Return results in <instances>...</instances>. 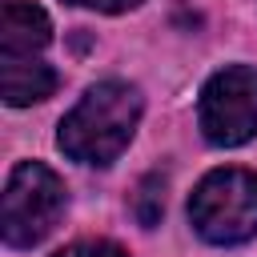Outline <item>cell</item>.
Here are the masks:
<instances>
[{"instance_id":"obj_1","label":"cell","mask_w":257,"mask_h":257,"mask_svg":"<svg viewBox=\"0 0 257 257\" xmlns=\"http://www.w3.org/2000/svg\"><path fill=\"white\" fill-rule=\"evenodd\" d=\"M141 124V92L124 80H100L92 84L76 108L60 120L56 145L84 165H108L124 153Z\"/></svg>"},{"instance_id":"obj_2","label":"cell","mask_w":257,"mask_h":257,"mask_svg":"<svg viewBox=\"0 0 257 257\" xmlns=\"http://www.w3.org/2000/svg\"><path fill=\"white\" fill-rule=\"evenodd\" d=\"M193 229L213 245H241L257 233V173L213 169L189 197Z\"/></svg>"},{"instance_id":"obj_3","label":"cell","mask_w":257,"mask_h":257,"mask_svg":"<svg viewBox=\"0 0 257 257\" xmlns=\"http://www.w3.org/2000/svg\"><path fill=\"white\" fill-rule=\"evenodd\" d=\"M60 213H64L60 177L40 161H20L4 185V213H0L4 241L12 249H32L56 229Z\"/></svg>"},{"instance_id":"obj_4","label":"cell","mask_w":257,"mask_h":257,"mask_svg":"<svg viewBox=\"0 0 257 257\" xmlns=\"http://www.w3.org/2000/svg\"><path fill=\"white\" fill-rule=\"evenodd\" d=\"M201 133L205 141L233 149L245 145L257 133V68L249 64H229L221 72L209 76V84L201 88Z\"/></svg>"},{"instance_id":"obj_5","label":"cell","mask_w":257,"mask_h":257,"mask_svg":"<svg viewBox=\"0 0 257 257\" xmlns=\"http://www.w3.org/2000/svg\"><path fill=\"white\" fill-rule=\"evenodd\" d=\"M52 40L48 12L28 0H4L0 8V56H36Z\"/></svg>"},{"instance_id":"obj_6","label":"cell","mask_w":257,"mask_h":257,"mask_svg":"<svg viewBox=\"0 0 257 257\" xmlns=\"http://www.w3.org/2000/svg\"><path fill=\"white\" fill-rule=\"evenodd\" d=\"M0 64H4V72H0L4 100L12 108H24V104H36V100L52 96L56 72L48 64H40L36 56H0Z\"/></svg>"},{"instance_id":"obj_7","label":"cell","mask_w":257,"mask_h":257,"mask_svg":"<svg viewBox=\"0 0 257 257\" xmlns=\"http://www.w3.org/2000/svg\"><path fill=\"white\" fill-rule=\"evenodd\" d=\"M133 213H137V221H141L145 229H153V225L161 221V213H165V181H161V177H145V181L137 185V193H133Z\"/></svg>"},{"instance_id":"obj_8","label":"cell","mask_w":257,"mask_h":257,"mask_svg":"<svg viewBox=\"0 0 257 257\" xmlns=\"http://www.w3.org/2000/svg\"><path fill=\"white\" fill-rule=\"evenodd\" d=\"M52 257H128V253L120 245H112V241H76V245L52 253Z\"/></svg>"},{"instance_id":"obj_9","label":"cell","mask_w":257,"mask_h":257,"mask_svg":"<svg viewBox=\"0 0 257 257\" xmlns=\"http://www.w3.org/2000/svg\"><path fill=\"white\" fill-rule=\"evenodd\" d=\"M68 4H80V8H96V12H124V8H137L141 0H68Z\"/></svg>"}]
</instances>
